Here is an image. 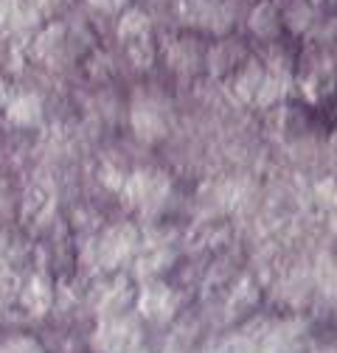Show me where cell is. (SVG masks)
Returning <instances> with one entry per match:
<instances>
[{
    "instance_id": "1",
    "label": "cell",
    "mask_w": 337,
    "mask_h": 353,
    "mask_svg": "<svg viewBox=\"0 0 337 353\" xmlns=\"http://www.w3.org/2000/svg\"><path fill=\"white\" fill-rule=\"evenodd\" d=\"M273 23H276V12H273V6H267V3H262L256 12H253V17H250L253 31H259V34L273 31Z\"/></svg>"
}]
</instances>
